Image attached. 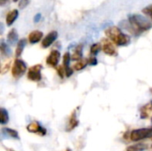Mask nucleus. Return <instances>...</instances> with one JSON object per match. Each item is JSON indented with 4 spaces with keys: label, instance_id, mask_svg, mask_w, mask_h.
I'll return each instance as SVG.
<instances>
[{
    "label": "nucleus",
    "instance_id": "nucleus-8",
    "mask_svg": "<svg viewBox=\"0 0 152 151\" xmlns=\"http://www.w3.org/2000/svg\"><path fill=\"white\" fill-rule=\"evenodd\" d=\"M27 130L29 132V133H37L41 136H44L46 134V130L45 128L42 127L37 122H32L30 123L28 126H27Z\"/></svg>",
    "mask_w": 152,
    "mask_h": 151
},
{
    "label": "nucleus",
    "instance_id": "nucleus-20",
    "mask_svg": "<svg viewBox=\"0 0 152 151\" xmlns=\"http://www.w3.org/2000/svg\"><path fill=\"white\" fill-rule=\"evenodd\" d=\"M0 50H1V53L4 55V56H10L11 55V49L9 48V46L7 45V44H5L4 41L1 42V44H0Z\"/></svg>",
    "mask_w": 152,
    "mask_h": 151
},
{
    "label": "nucleus",
    "instance_id": "nucleus-11",
    "mask_svg": "<svg viewBox=\"0 0 152 151\" xmlns=\"http://www.w3.org/2000/svg\"><path fill=\"white\" fill-rule=\"evenodd\" d=\"M18 16H19V12H18V10L13 9V10L10 11V12L7 13L6 18H5L6 25H7V26L12 25V23L16 20V19L18 18Z\"/></svg>",
    "mask_w": 152,
    "mask_h": 151
},
{
    "label": "nucleus",
    "instance_id": "nucleus-6",
    "mask_svg": "<svg viewBox=\"0 0 152 151\" xmlns=\"http://www.w3.org/2000/svg\"><path fill=\"white\" fill-rule=\"evenodd\" d=\"M102 50L104 52V53H106L107 55L110 56H115L117 55V49L114 45V43L111 42L110 39L108 38H103L102 41Z\"/></svg>",
    "mask_w": 152,
    "mask_h": 151
},
{
    "label": "nucleus",
    "instance_id": "nucleus-9",
    "mask_svg": "<svg viewBox=\"0 0 152 151\" xmlns=\"http://www.w3.org/2000/svg\"><path fill=\"white\" fill-rule=\"evenodd\" d=\"M58 37V32L57 31H51L50 33H48L45 38L42 41V47L43 48H47L49 47Z\"/></svg>",
    "mask_w": 152,
    "mask_h": 151
},
{
    "label": "nucleus",
    "instance_id": "nucleus-13",
    "mask_svg": "<svg viewBox=\"0 0 152 151\" xmlns=\"http://www.w3.org/2000/svg\"><path fill=\"white\" fill-rule=\"evenodd\" d=\"M78 125V120L77 119V115H76V110L71 114L70 116V118L69 120V123L67 125V127H66V130L68 132L73 130L74 128H76L77 126Z\"/></svg>",
    "mask_w": 152,
    "mask_h": 151
},
{
    "label": "nucleus",
    "instance_id": "nucleus-24",
    "mask_svg": "<svg viewBox=\"0 0 152 151\" xmlns=\"http://www.w3.org/2000/svg\"><path fill=\"white\" fill-rule=\"evenodd\" d=\"M10 67H11V61H5L4 63H3L2 66H1V74L4 75V73H6L9 70Z\"/></svg>",
    "mask_w": 152,
    "mask_h": 151
},
{
    "label": "nucleus",
    "instance_id": "nucleus-4",
    "mask_svg": "<svg viewBox=\"0 0 152 151\" xmlns=\"http://www.w3.org/2000/svg\"><path fill=\"white\" fill-rule=\"evenodd\" d=\"M27 70V66L25 64V62L20 59L15 60L14 63H13V67L12 69V77L14 78H20V77H22L24 75V73Z\"/></svg>",
    "mask_w": 152,
    "mask_h": 151
},
{
    "label": "nucleus",
    "instance_id": "nucleus-3",
    "mask_svg": "<svg viewBox=\"0 0 152 151\" xmlns=\"http://www.w3.org/2000/svg\"><path fill=\"white\" fill-rule=\"evenodd\" d=\"M147 138H152V127L136 129L130 133V139L133 142H139Z\"/></svg>",
    "mask_w": 152,
    "mask_h": 151
},
{
    "label": "nucleus",
    "instance_id": "nucleus-33",
    "mask_svg": "<svg viewBox=\"0 0 152 151\" xmlns=\"http://www.w3.org/2000/svg\"><path fill=\"white\" fill-rule=\"evenodd\" d=\"M151 141H152V138H151Z\"/></svg>",
    "mask_w": 152,
    "mask_h": 151
},
{
    "label": "nucleus",
    "instance_id": "nucleus-16",
    "mask_svg": "<svg viewBox=\"0 0 152 151\" xmlns=\"http://www.w3.org/2000/svg\"><path fill=\"white\" fill-rule=\"evenodd\" d=\"M18 40V33L17 30L15 28H12L9 31L8 35H7V41L9 44H13L14 43H16Z\"/></svg>",
    "mask_w": 152,
    "mask_h": 151
},
{
    "label": "nucleus",
    "instance_id": "nucleus-7",
    "mask_svg": "<svg viewBox=\"0 0 152 151\" xmlns=\"http://www.w3.org/2000/svg\"><path fill=\"white\" fill-rule=\"evenodd\" d=\"M60 58H61V53L59 51L57 50H53L50 54L48 55V57L46 58V63L48 66L51 67H56L60 61Z\"/></svg>",
    "mask_w": 152,
    "mask_h": 151
},
{
    "label": "nucleus",
    "instance_id": "nucleus-21",
    "mask_svg": "<svg viewBox=\"0 0 152 151\" xmlns=\"http://www.w3.org/2000/svg\"><path fill=\"white\" fill-rule=\"evenodd\" d=\"M25 44H26V41H25L24 39H21V40H20V41L18 42L17 47H16V52H15L17 57H19V56L21 55V53H22V52H23V49H24V47H25Z\"/></svg>",
    "mask_w": 152,
    "mask_h": 151
},
{
    "label": "nucleus",
    "instance_id": "nucleus-18",
    "mask_svg": "<svg viewBox=\"0 0 152 151\" xmlns=\"http://www.w3.org/2000/svg\"><path fill=\"white\" fill-rule=\"evenodd\" d=\"M87 64H88V60H86V59H81V60L77 61V62L75 63L74 69H75L76 70L79 71V70L84 69L87 66Z\"/></svg>",
    "mask_w": 152,
    "mask_h": 151
},
{
    "label": "nucleus",
    "instance_id": "nucleus-12",
    "mask_svg": "<svg viewBox=\"0 0 152 151\" xmlns=\"http://www.w3.org/2000/svg\"><path fill=\"white\" fill-rule=\"evenodd\" d=\"M152 116V104L148 103L146 105H144L143 107H142L141 109V118H149L150 117Z\"/></svg>",
    "mask_w": 152,
    "mask_h": 151
},
{
    "label": "nucleus",
    "instance_id": "nucleus-17",
    "mask_svg": "<svg viewBox=\"0 0 152 151\" xmlns=\"http://www.w3.org/2000/svg\"><path fill=\"white\" fill-rule=\"evenodd\" d=\"M2 132H3L4 134H6L7 136L11 137V138H13V139H19V133H18V132H17V131H15V130H13V129L4 127V128H3V129H2Z\"/></svg>",
    "mask_w": 152,
    "mask_h": 151
},
{
    "label": "nucleus",
    "instance_id": "nucleus-27",
    "mask_svg": "<svg viewBox=\"0 0 152 151\" xmlns=\"http://www.w3.org/2000/svg\"><path fill=\"white\" fill-rule=\"evenodd\" d=\"M97 63H98V61H97V59H96L95 57L92 56V57H90V58L88 59V64H89V65L95 66V65H97Z\"/></svg>",
    "mask_w": 152,
    "mask_h": 151
},
{
    "label": "nucleus",
    "instance_id": "nucleus-34",
    "mask_svg": "<svg viewBox=\"0 0 152 151\" xmlns=\"http://www.w3.org/2000/svg\"><path fill=\"white\" fill-rule=\"evenodd\" d=\"M151 104H152V101H151Z\"/></svg>",
    "mask_w": 152,
    "mask_h": 151
},
{
    "label": "nucleus",
    "instance_id": "nucleus-26",
    "mask_svg": "<svg viewBox=\"0 0 152 151\" xmlns=\"http://www.w3.org/2000/svg\"><path fill=\"white\" fill-rule=\"evenodd\" d=\"M57 72H58V75L62 78L65 75V68L63 66H59L57 68Z\"/></svg>",
    "mask_w": 152,
    "mask_h": 151
},
{
    "label": "nucleus",
    "instance_id": "nucleus-22",
    "mask_svg": "<svg viewBox=\"0 0 152 151\" xmlns=\"http://www.w3.org/2000/svg\"><path fill=\"white\" fill-rule=\"evenodd\" d=\"M71 61V56L69 54V53H66L63 56V67L65 69L69 68V62Z\"/></svg>",
    "mask_w": 152,
    "mask_h": 151
},
{
    "label": "nucleus",
    "instance_id": "nucleus-1",
    "mask_svg": "<svg viewBox=\"0 0 152 151\" xmlns=\"http://www.w3.org/2000/svg\"><path fill=\"white\" fill-rule=\"evenodd\" d=\"M130 28H127L135 35H139L152 28V23L146 17L141 14H132L128 18Z\"/></svg>",
    "mask_w": 152,
    "mask_h": 151
},
{
    "label": "nucleus",
    "instance_id": "nucleus-30",
    "mask_svg": "<svg viewBox=\"0 0 152 151\" xmlns=\"http://www.w3.org/2000/svg\"><path fill=\"white\" fill-rule=\"evenodd\" d=\"M66 151H70V150H69V149H68V150H67Z\"/></svg>",
    "mask_w": 152,
    "mask_h": 151
},
{
    "label": "nucleus",
    "instance_id": "nucleus-15",
    "mask_svg": "<svg viewBox=\"0 0 152 151\" xmlns=\"http://www.w3.org/2000/svg\"><path fill=\"white\" fill-rule=\"evenodd\" d=\"M148 148H149V145L146 142H144V143H136V144L129 146L126 149V151H143L147 150Z\"/></svg>",
    "mask_w": 152,
    "mask_h": 151
},
{
    "label": "nucleus",
    "instance_id": "nucleus-28",
    "mask_svg": "<svg viewBox=\"0 0 152 151\" xmlns=\"http://www.w3.org/2000/svg\"><path fill=\"white\" fill-rule=\"evenodd\" d=\"M72 74H73V69H72L70 67H69V68L65 69V75H66V77H69Z\"/></svg>",
    "mask_w": 152,
    "mask_h": 151
},
{
    "label": "nucleus",
    "instance_id": "nucleus-2",
    "mask_svg": "<svg viewBox=\"0 0 152 151\" xmlns=\"http://www.w3.org/2000/svg\"><path fill=\"white\" fill-rule=\"evenodd\" d=\"M105 35L111 42H113L115 44L119 45V46L127 45L131 40L130 36L128 35L123 33L122 30L117 26L109 27L105 30Z\"/></svg>",
    "mask_w": 152,
    "mask_h": 151
},
{
    "label": "nucleus",
    "instance_id": "nucleus-29",
    "mask_svg": "<svg viewBox=\"0 0 152 151\" xmlns=\"http://www.w3.org/2000/svg\"><path fill=\"white\" fill-rule=\"evenodd\" d=\"M40 20H41V14L40 13L36 14V16L34 17V22H38Z\"/></svg>",
    "mask_w": 152,
    "mask_h": 151
},
{
    "label": "nucleus",
    "instance_id": "nucleus-23",
    "mask_svg": "<svg viewBox=\"0 0 152 151\" xmlns=\"http://www.w3.org/2000/svg\"><path fill=\"white\" fill-rule=\"evenodd\" d=\"M101 48H102V45H101L100 44H98V43L94 44L91 46V49H90L91 54H92V55H96V54L100 52Z\"/></svg>",
    "mask_w": 152,
    "mask_h": 151
},
{
    "label": "nucleus",
    "instance_id": "nucleus-19",
    "mask_svg": "<svg viewBox=\"0 0 152 151\" xmlns=\"http://www.w3.org/2000/svg\"><path fill=\"white\" fill-rule=\"evenodd\" d=\"M9 120V116H8V112L6 109H4V108L0 109V123L2 125H4L8 122Z\"/></svg>",
    "mask_w": 152,
    "mask_h": 151
},
{
    "label": "nucleus",
    "instance_id": "nucleus-5",
    "mask_svg": "<svg viewBox=\"0 0 152 151\" xmlns=\"http://www.w3.org/2000/svg\"><path fill=\"white\" fill-rule=\"evenodd\" d=\"M41 70H42V65L40 64H37L29 68L28 72V78L34 82H39L42 79Z\"/></svg>",
    "mask_w": 152,
    "mask_h": 151
},
{
    "label": "nucleus",
    "instance_id": "nucleus-10",
    "mask_svg": "<svg viewBox=\"0 0 152 151\" xmlns=\"http://www.w3.org/2000/svg\"><path fill=\"white\" fill-rule=\"evenodd\" d=\"M43 37V32L40 30H34L28 35V42L30 44L38 43Z\"/></svg>",
    "mask_w": 152,
    "mask_h": 151
},
{
    "label": "nucleus",
    "instance_id": "nucleus-25",
    "mask_svg": "<svg viewBox=\"0 0 152 151\" xmlns=\"http://www.w3.org/2000/svg\"><path fill=\"white\" fill-rule=\"evenodd\" d=\"M142 12L146 15H149L151 17L152 20V4L151 5H149V6H146L145 8L142 9Z\"/></svg>",
    "mask_w": 152,
    "mask_h": 151
},
{
    "label": "nucleus",
    "instance_id": "nucleus-35",
    "mask_svg": "<svg viewBox=\"0 0 152 151\" xmlns=\"http://www.w3.org/2000/svg\"><path fill=\"white\" fill-rule=\"evenodd\" d=\"M25 1H26V0H25Z\"/></svg>",
    "mask_w": 152,
    "mask_h": 151
},
{
    "label": "nucleus",
    "instance_id": "nucleus-14",
    "mask_svg": "<svg viewBox=\"0 0 152 151\" xmlns=\"http://www.w3.org/2000/svg\"><path fill=\"white\" fill-rule=\"evenodd\" d=\"M82 55H83V45L78 44L75 48V50L71 55V60L72 61H79L82 59Z\"/></svg>",
    "mask_w": 152,
    "mask_h": 151
},
{
    "label": "nucleus",
    "instance_id": "nucleus-31",
    "mask_svg": "<svg viewBox=\"0 0 152 151\" xmlns=\"http://www.w3.org/2000/svg\"><path fill=\"white\" fill-rule=\"evenodd\" d=\"M149 151H152V148H151V150H149Z\"/></svg>",
    "mask_w": 152,
    "mask_h": 151
},
{
    "label": "nucleus",
    "instance_id": "nucleus-32",
    "mask_svg": "<svg viewBox=\"0 0 152 151\" xmlns=\"http://www.w3.org/2000/svg\"><path fill=\"white\" fill-rule=\"evenodd\" d=\"M151 122H152V118H151Z\"/></svg>",
    "mask_w": 152,
    "mask_h": 151
}]
</instances>
